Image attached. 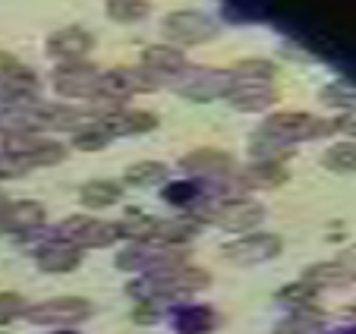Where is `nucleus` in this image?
<instances>
[{
	"label": "nucleus",
	"instance_id": "obj_2",
	"mask_svg": "<svg viewBox=\"0 0 356 334\" xmlns=\"http://www.w3.org/2000/svg\"><path fill=\"white\" fill-rule=\"evenodd\" d=\"M230 92V73L227 70H205V67H186L177 73V95L189 101H215Z\"/></svg>",
	"mask_w": 356,
	"mask_h": 334
},
{
	"label": "nucleus",
	"instance_id": "obj_7",
	"mask_svg": "<svg viewBox=\"0 0 356 334\" xmlns=\"http://www.w3.org/2000/svg\"><path fill=\"white\" fill-rule=\"evenodd\" d=\"M57 237L73 246L86 249V246H108L117 237V224H108V221H95V218H70L57 228Z\"/></svg>",
	"mask_w": 356,
	"mask_h": 334
},
{
	"label": "nucleus",
	"instance_id": "obj_48",
	"mask_svg": "<svg viewBox=\"0 0 356 334\" xmlns=\"http://www.w3.org/2000/svg\"><path fill=\"white\" fill-rule=\"evenodd\" d=\"M3 202H7V199H3V196H0V205H3Z\"/></svg>",
	"mask_w": 356,
	"mask_h": 334
},
{
	"label": "nucleus",
	"instance_id": "obj_15",
	"mask_svg": "<svg viewBox=\"0 0 356 334\" xmlns=\"http://www.w3.org/2000/svg\"><path fill=\"white\" fill-rule=\"evenodd\" d=\"M230 104L236 111H262V107L275 104V88H268V82H230L227 92Z\"/></svg>",
	"mask_w": 356,
	"mask_h": 334
},
{
	"label": "nucleus",
	"instance_id": "obj_25",
	"mask_svg": "<svg viewBox=\"0 0 356 334\" xmlns=\"http://www.w3.org/2000/svg\"><path fill=\"white\" fill-rule=\"evenodd\" d=\"M174 325H177L180 334H205V331L215 328V312L205 309V306H186V309L177 312Z\"/></svg>",
	"mask_w": 356,
	"mask_h": 334
},
{
	"label": "nucleus",
	"instance_id": "obj_26",
	"mask_svg": "<svg viewBox=\"0 0 356 334\" xmlns=\"http://www.w3.org/2000/svg\"><path fill=\"white\" fill-rule=\"evenodd\" d=\"M287 180V170H284V164H252L243 174V183H246V189H275L281 186V183Z\"/></svg>",
	"mask_w": 356,
	"mask_h": 334
},
{
	"label": "nucleus",
	"instance_id": "obj_31",
	"mask_svg": "<svg viewBox=\"0 0 356 334\" xmlns=\"http://www.w3.org/2000/svg\"><path fill=\"white\" fill-rule=\"evenodd\" d=\"M108 13L117 22H139L148 16V0H108Z\"/></svg>",
	"mask_w": 356,
	"mask_h": 334
},
{
	"label": "nucleus",
	"instance_id": "obj_28",
	"mask_svg": "<svg viewBox=\"0 0 356 334\" xmlns=\"http://www.w3.org/2000/svg\"><path fill=\"white\" fill-rule=\"evenodd\" d=\"M123 180L129 186H155V183L168 180V167L158 164V161H139V164H129Z\"/></svg>",
	"mask_w": 356,
	"mask_h": 334
},
{
	"label": "nucleus",
	"instance_id": "obj_8",
	"mask_svg": "<svg viewBox=\"0 0 356 334\" xmlns=\"http://www.w3.org/2000/svg\"><path fill=\"white\" fill-rule=\"evenodd\" d=\"M88 312H92L88 300H79V296H60V300H47L26 309L29 321L35 325H70V321L88 319Z\"/></svg>",
	"mask_w": 356,
	"mask_h": 334
},
{
	"label": "nucleus",
	"instance_id": "obj_21",
	"mask_svg": "<svg viewBox=\"0 0 356 334\" xmlns=\"http://www.w3.org/2000/svg\"><path fill=\"white\" fill-rule=\"evenodd\" d=\"M101 127L108 129L111 136H136V133H148V129L158 127V117L148 114V111H117V114L104 117Z\"/></svg>",
	"mask_w": 356,
	"mask_h": 334
},
{
	"label": "nucleus",
	"instance_id": "obj_47",
	"mask_svg": "<svg viewBox=\"0 0 356 334\" xmlns=\"http://www.w3.org/2000/svg\"><path fill=\"white\" fill-rule=\"evenodd\" d=\"M54 334H73V331H54Z\"/></svg>",
	"mask_w": 356,
	"mask_h": 334
},
{
	"label": "nucleus",
	"instance_id": "obj_34",
	"mask_svg": "<svg viewBox=\"0 0 356 334\" xmlns=\"http://www.w3.org/2000/svg\"><path fill=\"white\" fill-rule=\"evenodd\" d=\"M47 139H41L38 133H22V136H7L3 139V154H16V158H29L35 154Z\"/></svg>",
	"mask_w": 356,
	"mask_h": 334
},
{
	"label": "nucleus",
	"instance_id": "obj_24",
	"mask_svg": "<svg viewBox=\"0 0 356 334\" xmlns=\"http://www.w3.org/2000/svg\"><path fill=\"white\" fill-rule=\"evenodd\" d=\"M195 221L189 218H180V221H161L155 228V234H152V240L148 243H155V246H174V243H186L189 237L195 234Z\"/></svg>",
	"mask_w": 356,
	"mask_h": 334
},
{
	"label": "nucleus",
	"instance_id": "obj_1",
	"mask_svg": "<svg viewBox=\"0 0 356 334\" xmlns=\"http://www.w3.org/2000/svg\"><path fill=\"white\" fill-rule=\"evenodd\" d=\"M209 284H211L209 271L193 268V265H177V268H164V271H148L145 278H139V281L127 290L145 303H155V296L195 294V290H205Z\"/></svg>",
	"mask_w": 356,
	"mask_h": 334
},
{
	"label": "nucleus",
	"instance_id": "obj_20",
	"mask_svg": "<svg viewBox=\"0 0 356 334\" xmlns=\"http://www.w3.org/2000/svg\"><path fill=\"white\" fill-rule=\"evenodd\" d=\"M35 76L29 73V70L22 67H13L10 73L0 76V104H22V101H29L35 95Z\"/></svg>",
	"mask_w": 356,
	"mask_h": 334
},
{
	"label": "nucleus",
	"instance_id": "obj_17",
	"mask_svg": "<svg viewBox=\"0 0 356 334\" xmlns=\"http://www.w3.org/2000/svg\"><path fill=\"white\" fill-rule=\"evenodd\" d=\"M142 67L152 70L155 76H177L189 67L186 57H183L180 47H170V45H155V47H145L142 54Z\"/></svg>",
	"mask_w": 356,
	"mask_h": 334
},
{
	"label": "nucleus",
	"instance_id": "obj_35",
	"mask_svg": "<svg viewBox=\"0 0 356 334\" xmlns=\"http://www.w3.org/2000/svg\"><path fill=\"white\" fill-rule=\"evenodd\" d=\"M120 76H123V82H127L129 95H133V92H155V88H158V76L152 73V70H145V67L120 70Z\"/></svg>",
	"mask_w": 356,
	"mask_h": 334
},
{
	"label": "nucleus",
	"instance_id": "obj_19",
	"mask_svg": "<svg viewBox=\"0 0 356 334\" xmlns=\"http://www.w3.org/2000/svg\"><path fill=\"white\" fill-rule=\"evenodd\" d=\"M356 281V274L343 268L341 262H316L302 271V284L309 287H347Z\"/></svg>",
	"mask_w": 356,
	"mask_h": 334
},
{
	"label": "nucleus",
	"instance_id": "obj_6",
	"mask_svg": "<svg viewBox=\"0 0 356 334\" xmlns=\"http://www.w3.org/2000/svg\"><path fill=\"white\" fill-rule=\"evenodd\" d=\"M120 268H133V271H164V268H177L183 265V253L170 246H155V243H136V246L123 249L117 255Z\"/></svg>",
	"mask_w": 356,
	"mask_h": 334
},
{
	"label": "nucleus",
	"instance_id": "obj_49",
	"mask_svg": "<svg viewBox=\"0 0 356 334\" xmlns=\"http://www.w3.org/2000/svg\"><path fill=\"white\" fill-rule=\"evenodd\" d=\"M353 315H356V309H353Z\"/></svg>",
	"mask_w": 356,
	"mask_h": 334
},
{
	"label": "nucleus",
	"instance_id": "obj_22",
	"mask_svg": "<svg viewBox=\"0 0 356 334\" xmlns=\"http://www.w3.org/2000/svg\"><path fill=\"white\" fill-rule=\"evenodd\" d=\"M158 221L152 218V214H145L142 208H127L120 218V224H117V234L127 237V240H139V243H148L152 240V234H155Z\"/></svg>",
	"mask_w": 356,
	"mask_h": 334
},
{
	"label": "nucleus",
	"instance_id": "obj_45",
	"mask_svg": "<svg viewBox=\"0 0 356 334\" xmlns=\"http://www.w3.org/2000/svg\"><path fill=\"white\" fill-rule=\"evenodd\" d=\"M13 67H19V63H16V57H10V54H3L0 51V76L3 73H10V70Z\"/></svg>",
	"mask_w": 356,
	"mask_h": 334
},
{
	"label": "nucleus",
	"instance_id": "obj_41",
	"mask_svg": "<svg viewBox=\"0 0 356 334\" xmlns=\"http://www.w3.org/2000/svg\"><path fill=\"white\" fill-rule=\"evenodd\" d=\"M29 161L26 158H16V154H3L0 158V180H13V177H22L29 170Z\"/></svg>",
	"mask_w": 356,
	"mask_h": 334
},
{
	"label": "nucleus",
	"instance_id": "obj_42",
	"mask_svg": "<svg viewBox=\"0 0 356 334\" xmlns=\"http://www.w3.org/2000/svg\"><path fill=\"white\" fill-rule=\"evenodd\" d=\"M136 321H142V325H148V321H158V306H155V303H145V300H142V306L136 309Z\"/></svg>",
	"mask_w": 356,
	"mask_h": 334
},
{
	"label": "nucleus",
	"instance_id": "obj_37",
	"mask_svg": "<svg viewBox=\"0 0 356 334\" xmlns=\"http://www.w3.org/2000/svg\"><path fill=\"white\" fill-rule=\"evenodd\" d=\"M199 196H202V189L195 186V183H189V180L168 183V189H164V199H168L170 205H193Z\"/></svg>",
	"mask_w": 356,
	"mask_h": 334
},
{
	"label": "nucleus",
	"instance_id": "obj_11",
	"mask_svg": "<svg viewBox=\"0 0 356 334\" xmlns=\"http://www.w3.org/2000/svg\"><path fill=\"white\" fill-rule=\"evenodd\" d=\"M265 218V208L259 202H249V199H230V202H221L215 208V224L224 230H252L259 221Z\"/></svg>",
	"mask_w": 356,
	"mask_h": 334
},
{
	"label": "nucleus",
	"instance_id": "obj_32",
	"mask_svg": "<svg viewBox=\"0 0 356 334\" xmlns=\"http://www.w3.org/2000/svg\"><path fill=\"white\" fill-rule=\"evenodd\" d=\"M79 111H73V107H60V104H44V129L54 127V129H76L82 123Z\"/></svg>",
	"mask_w": 356,
	"mask_h": 334
},
{
	"label": "nucleus",
	"instance_id": "obj_3",
	"mask_svg": "<svg viewBox=\"0 0 356 334\" xmlns=\"http://www.w3.org/2000/svg\"><path fill=\"white\" fill-rule=\"evenodd\" d=\"M265 129L287 142H300V139H322V136L334 133V120H318L312 114H302V111H284V114H271Z\"/></svg>",
	"mask_w": 356,
	"mask_h": 334
},
{
	"label": "nucleus",
	"instance_id": "obj_9",
	"mask_svg": "<svg viewBox=\"0 0 356 334\" xmlns=\"http://www.w3.org/2000/svg\"><path fill=\"white\" fill-rule=\"evenodd\" d=\"M277 253H281V240L275 234H249L224 246V255L236 265H259V262L275 259Z\"/></svg>",
	"mask_w": 356,
	"mask_h": 334
},
{
	"label": "nucleus",
	"instance_id": "obj_44",
	"mask_svg": "<svg viewBox=\"0 0 356 334\" xmlns=\"http://www.w3.org/2000/svg\"><path fill=\"white\" fill-rule=\"evenodd\" d=\"M341 265H343V268H350V271L356 274V246L343 249V253H341Z\"/></svg>",
	"mask_w": 356,
	"mask_h": 334
},
{
	"label": "nucleus",
	"instance_id": "obj_13",
	"mask_svg": "<svg viewBox=\"0 0 356 334\" xmlns=\"http://www.w3.org/2000/svg\"><path fill=\"white\" fill-rule=\"evenodd\" d=\"M183 167L195 177H205V180H221V177L234 174V158L215 148H199V152H189L183 158Z\"/></svg>",
	"mask_w": 356,
	"mask_h": 334
},
{
	"label": "nucleus",
	"instance_id": "obj_46",
	"mask_svg": "<svg viewBox=\"0 0 356 334\" xmlns=\"http://www.w3.org/2000/svg\"><path fill=\"white\" fill-rule=\"evenodd\" d=\"M337 334H356V328H343V331H337Z\"/></svg>",
	"mask_w": 356,
	"mask_h": 334
},
{
	"label": "nucleus",
	"instance_id": "obj_18",
	"mask_svg": "<svg viewBox=\"0 0 356 334\" xmlns=\"http://www.w3.org/2000/svg\"><path fill=\"white\" fill-rule=\"evenodd\" d=\"M249 152H252V158H256L259 164H284V161L293 154V142H287V139H281V136L262 129V133L252 136Z\"/></svg>",
	"mask_w": 356,
	"mask_h": 334
},
{
	"label": "nucleus",
	"instance_id": "obj_39",
	"mask_svg": "<svg viewBox=\"0 0 356 334\" xmlns=\"http://www.w3.org/2000/svg\"><path fill=\"white\" fill-rule=\"evenodd\" d=\"M26 309L29 306L19 294H0V325H3V321H13L16 315H22Z\"/></svg>",
	"mask_w": 356,
	"mask_h": 334
},
{
	"label": "nucleus",
	"instance_id": "obj_14",
	"mask_svg": "<svg viewBox=\"0 0 356 334\" xmlns=\"http://www.w3.org/2000/svg\"><path fill=\"white\" fill-rule=\"evenodd\" d=\"M92 35L86 32V29L79 26H67L60 29V32H54L51 38H47V51L54 54V57H60V61H82L88 51H92Z\"/></svg>",
	"mask_w": 356,
	"mask_h": 334
},
{
	"label": "nucleus",
	"instance_id": "obj_43",
	"mask_svg": "<svg viewBox=\"0 0 356 334\" xmlns=\"http://www.w3.org/2000/svg\"><path fill=\"white\" fill-rule=\"evenodd\" d=\"M334 127L343 129V133H350V136H356V107H350L341 120H334Z\"/></svg>",
	"mask_w": 356,
	"mask_h": 334
},
{
	"label": "nucleus",
	"instance_id": "obj_30",
	"mask_svg": "<svg viewBox=\"0 0 356 334\" xmlns=\"http://www.w3.org/2000/svg\"><path fill=\"white\" fill-rule=\"evenodd\" d=\"M322 161L334 174H356V145L353 142H341V145L328 148Z\"/></svg>",
	"mask_w": 356,
	"mask_h": 334
},
{
	"label": "nucleus",
	"instance_id": "obj_29",
	"mask_svg": "<svg viewBox=\"0 0 356 334\" xmlns=\"http://www.w3.org/2000/svg\"><path fill=\"white\" fill-rule=\"evenodd\" d=\"M230 73V82H271L275 79V67L268 61H240Z\"/></svg>",
	"mask_w": 356,
	"mask_h": 334
},
{
	"label": "nucleus",
	"instance_id": "obj_33",
	"mask_svg": "<svg viewBox=\"0 0 356 334\" xmlns=\"http://www.w3.org/2000/svg\"><path fill=\"white\" fill-rule=\"evenodd\" d=\"M322 101H325V104L347 107V111H350V107H356V86H353V82H347V79L331 82V86H325Z\"/></svg>",
	"mask_w": 356,
	"mask_h": 334
},
{
	"label": "nucleus",
	"instance_id": "obj_12",
	"mask_svg": "<svg viewBox=\"0 0 356 334\" xmlns=\"http://www.w3.org/2000/svg\"><path fill=\"white\" fill-rule=\"evenodd\" d=\"M44 129V104H7L0 111V133L3 136H22Z\"/></svg>",
	"mask_w": 356,
	"mask_h": 334
},
{
	"label": "nucleus",
	"instance_id": "obj_10",
	"mask_svg": "<svg viewBox=\"0 0 356 334\" xmlns=\"http://www.w3.org/2000/svg\"><path fill=\"white\" fill-rule=\"evenodd\" d=\"M44 224V208L38 202H3L0 205V234L29 237Z\"/></svg>",
	"mask_w": 356,
	"mask_h": 334
},
{
	"label": "nucleus",
	"instance_id": "obj_40",
	"mask_svg": "<svg viewBox=\"0 0 356 334\" xmlns=\"http://www.w3.org/2000/svg\"><path fill=\"white\" fill-rule=\"evenodd\" d=\"M277 296H281L284 303H293V306H306V303H312L316 290H312L309 284H290V287H284Z\"/></svg>",
	"mask_w": 356,
	"mask_h": 334
},
{
	"label": "nucleus",
	"instance_id": "obj_38",
	"mask_svg": "<svg viewBox=\"0 0 356 334\" xmlns=\"http://www.w3.org/2000/svg\"><path fill=\"white\" fill-rule=\"evenodd\" d=\"M63 154H67V148L63 145H57V142H44V145H41L35 154H29L26 161L32 167H47V164H60Z\"/></svg>",
	"mask_w": 356,
	"mask_h": 334
},
{
	"label": "nucleus",
	"instance_id": "obj_4",
	"mask_svg": "<svg viewBox=\"0 0 356 334\" xmlns=\"http://www.w3.org/2000/svg\"><path fill=\"white\" fill-rule=\"evenodd\" d=\"M218 19L202 10H177L168 16L164 22V32L168 38L180 41V45H202V41H211L218 35Z\"/></svg>",
	"mask_w": 356,
	"mask_h": 334
},
{
	"label": "nucleus",
	"instance_id": "obj_5",
	"mask_svg": "<svg viewBox=\"0 0 356 334\" xmlns=\"http://www.w3.org/2000/svg\"><path fill=\"white\" fill-rule=\"evenodd\" d=\"M54 88L63 98H98L101 73L86 61H70L63 67H57Z\"/></svg>",
	"mask_w": 356,
	"mask_h": 334
},
{
	"label": "nucleus",
	"instance_id": "obj_27",
	"mask_svg": "<svg viewBox=\"0 0 356 334\" xmlns=\"http://www.w3.org/2000/svg\"><path fill=\"white\" fill-rule=\"evenodd\" d=\"M123 196V189L117 186L114 180H92L79 189V199L86 202L88 208H104V205H114L117 199Z\"/></svg>",
	"mask_w": 356,
	"mask_h": 334
},
{
	"label": "nucleus",
	"instance_id": "obj_23",
	"mask_svg": "<svg viewBox=\"0 0 356 334\" xmlns=\"http://www.w3.org/2000/svg\"><path fill=\"white\" fill-rule=\"evenodd\" d=\"M322 331H325V319L316 309H300L296 315L275 325V334H322Z\"/></svg>",
	"mask_w": 356,
	"mask_h": 334
},
{
	"label": "nucleus",
	"instance_id": "obj_36",
	"mask_svg": "<svg viewBox=\"0 0 356 334\" xmlns=\"http://www.w3.org/2000/svg\"><path fill=\"white\" fill-rule=\"evenodd\" d=\"M111 142V133L104 127H88V129H79L73 139V145L79 152H101V148H108Z\"/></svg>",
	"mask_w": 356,
	"mask_h": 334
},
{
	"label": "nucleus",
	"instance_id": "obj_16",
	"mask_svg": "<svg viewBox=\"0 0 356 334\" xmlns=\"http://www.w3.org/2000/svg\"><path fill=\"white\" fill-rule=\"evenodd\" d=\"M82 262V249L73 246L67 240H47V246L38 249V265L44 271H73L76 265Z\"/></svg>",
	"mask_w": 356,
	"mask_h": 334
}]
</instances>
